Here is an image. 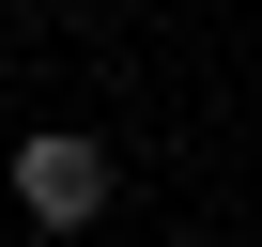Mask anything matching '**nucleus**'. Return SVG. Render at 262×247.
Instances as JSON below:
<instances>
[{"mask_svg": "<svg viewBox=\"0 0 262 247\" xmlns=\"http://www.w3.org/2000/svg\"><path fill=\"white\" fill-rule=\"evenodd\" d=\"M16 201H31L47 232L108 216V139H93V123H31V139H16Z\"/></svg>", "mask_w": 262, "mask_h": 247, "instance_id": "f257e3e1", "label": "nucleus"}]
</instances>
